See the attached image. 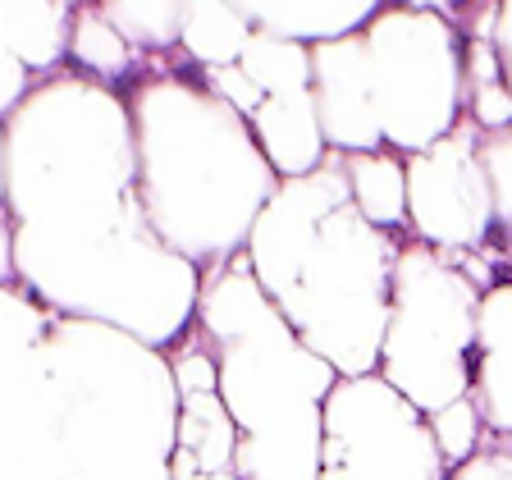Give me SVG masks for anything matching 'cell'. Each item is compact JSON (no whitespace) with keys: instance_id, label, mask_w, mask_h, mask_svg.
<instances>
[{"instance_id":"1f68e13d","label":"cell","mask_w":512,"mask_h":480,"mask_svg":"<svg viewBox=\"0 0 512 480\" xmlns=\"http://www.w3.org/2000/svg\"><path fill=\"white\" fill-rule=\"evenodd\" d=\"M508 275H512V252H508Z\"/></svg>"},{"instance_id":"7a4b0ae2","label":"cell","mask_w":512,"mask_h":480,"mask_svg":"<svg viewBox=\"0 0 512 480\" xmlns=\"http://www.w3.org/2000/svg\"><path fill=\"white\" fill-rule=\"evenodd\" d=\"M403 238L357 215L343 156L330 151L316 174L279 183L243 256L302 348L330 362L339 380H352L380 366Z\"/></svg>"},{"instance_id":"8fae6325","label":"cell","mask_w":512,"mask_h":480,"mask_svg":"<svg viewBox=\"0 0 512 480\" xmlns=\"http://www.w3.org/2000/svg\"><path fill=\"white\" fill-rule=\"evenodd\" d=\"M165 357H170V375H174V389H179L170 480H202V476L234 471L238 430L220 403V375H215V357L206 348L202 330L192 325Z\"/></svg>"},{"instance_id":"5bb4252c","label":"cell","mask_w":512,"mask_h":480,"mask_svg":"<svg viewBox=\"0 0 512 480\" xmlns=\"http://www.w3.org/2000/svg\"><path fill=\"white\" fill-rule=\"evenodd\" d=\"M247 128H252L256 147H261V156H266V165L275 170L279 183L307 179V174H316L320 165L330 160L311 92L266 96V101L247 115Z\"/></svg>"},{"instance_id":"f1b7e54d","label":"cell","mask_w":512,"mask_h":480,"mask_svg":"<svg viewBox=\"0 0 512 480\" xmlns=\"http://www.w3.org/2000/svg\"><path fill=\"white\" fill-rule=\"evenodd\" d=\"M0 284H19V270H14V220H10V211H0Z\"/></svg>"},{"instance_id":"484cf974","label":"cell","mask_w":512,"mask_h":480,"mask_svg":"<svg viewBox=\"0 0 512 480\" xmlns=\"http://www.w3.org/2000/svg\"><path fill=\"white\" fill-rule=\"evenodd\" d=\"M444 480H512V435H485V444Z\"/></svg>"},{"instance_id":"4fadbf2b","label":"cell","mask_w":512,"mask_h":480,"mask_svg":"<svg viewBox=\"0 0 512 480\" xmlns=\"http://www.w3.org/2000/svg\"><path fill=\"white\" fill-rule=\"evenodd\" d=\"M471 403L485 435H512V279L480 293Z\"/></svg>"},{"instance_id":"277c9868","label":"cell","mask_w":512,"mask_h":480,"mask_svg":"<svg viewBox=\"0 0 512 480\" xmlns=\"http://www.w3.org/2000/svg\"><path fill=\"white\" fill-rule=\"evenodd\" d=\"M192 325L220 375V403L238 430V480H320V412L339 384L330 362L302 348L247 256L202 275Z\"/></svg>"},{"instance_id":"5b68a950","label":"cell","mask_w":512,"mask_h":480,"mask_svg":"<svg viewBox=\"0 0 512 480\" xmlns=\"http://www.w3.org/2000/svg\"><path fill=\"white\" fill-rule=\"evenodd\" d=\"M64 394L74 480H170L179 389L170 357L110 325L55 316L42 339Z\"/></svg>"},{"instance_id":"4316f807","label":"cell","mask_w":512,"mask_h":480,"mask_svg":"<svg viewBox=\"0 0 512 480\" xmlns=\"http://www.w3.org/2000/svg\"><path fill=\"white\" fill-rule=\"evenodd\" d=\"M37 87V78L23 69L19 60H14L10 51H5V42H0V124L14 115V110L28 101V92Z\"/></svg>"},{"instance_id":"d4e9b609","label":"cell","mask_w":512,"mask_h":480,"mask_svg":"<svg viewBox=\"0 0 512 480\" xmlns=\"http://www.w3.org/2000/svg\"><path fill=\"white\" fill-rule=\"evenodd\" d=\"M197 78H202L206 83V92H215L224 101V106L229 110H238V115H252L256 106H261V101H266V96H261V87L252 83V78L243 74V69H238V64H224V69H197Z\"/></svg>"},{"instance_id":"ffe728a7","label":"cell","mask_w":512,"mask_h":480,"mask_svg":"<svg viewBox=\"0 0 512 480\" xmlns=\"http://www.w3.org/2000/svg\"><path fill=\"white\" fill-rule=\"evenodd\" d=\"M252 42V23L238 10V0H188L179 55L197 69H224L243 60V46Z\"/></svg>"},{"instance_id":"8992f818","label":"cell","mask_w":512,"mask_h":480,"mask_svg":"<svg viewBox=\"0 0 512 480\" xmlns=\"http://www.w3.org/2000/svg\"><path fill=\"white\" fill-rule=\"evenodd\" d=\"M476 311L480 288L462 275L458 261L403 238L375 375L421 416L467 398L476 371Z\"/></svg>"},{"instance_id":"6da1fadb","label":"cell","mask_w":512,"mask_h":480,"mask_svg":"<svg viewBox=\"0 0 512 480\" xmlns=\"http://www.w3.org/2000/svg\"><path fill=\"white\" fill-rule=\"evenodd\" d=\"M0 128L19 288L51 316L170 352L192 330L202 270L151 234L124 92L64 69Z\"/></svg>"},{"instance_id":"30bf717a","label":"cell","mask_w":512,"mask_h":480,"mask_svg":"<svg viewBox=\"0 0 512 480\" xmlns=\"http://www.w3.org/2000/svg\"><path fill=\"white\" fill-rule=\"evenodd\" d=\"M0 480H74L64 394L42 343L0 357Z\"/></svg>"},{"instance_id":"603a6c76","label":"cell","mask_w":512,"mask_h":480,"mask_svg":"<svg viewBox=\"0 0 512 480\" xmlns=\"http://www.w3.org/2000/svg\"><path fill=\"white\" fill-rule=\"evenodd\" d=\"M426 421H430V435H435L439 458H444L448 471L462 467V462L485 444V426H480V412H476V403H471V394L458 398V403L439 407V412L426 416Z\"/></svg>"},{"instance_id":"d6986e66","label":"cell","mask_w":512,"mask_h":480,"mask_svg":"<svg viewBox=\"0 0 512 480\" xmlns=\"http://www.w3.org/2000/svg\"><path fill=\"white\" fill-rule=\"evenodd\" d=\"M343 179L348 197L366 224L384 234H407V170L398 151H366V156H343Z\"/></svg>"},{"instance_id":"ba28073f","label":"cell","mask_w":512,"mask_h":480,"mask_svg":"<svg viewBox=\"0 0 512 480\" xmlns=\"http://www.w3.org/2000/svg\"><path fill=\"white\" fill-rule=\"evenodd\" d=\"M430 421L380 375L339 380L320 412V480H444Z\"/></svg>"},{"instance_id":"52a82bcc","label":"cell","mask_w":512,"mask_h":480,"mask_svg":"<svg viewBox=\"0 0 512 480\" xmlns=\"http://www.w3.org/2000/svg\"><path fill=\"white\" fill-rule=\"evenodd\" d=\"M371 106L389 151L416 156L467 119L462 32L430 5H380L366 23Z\"/></svg>"},{"instance_id":"3957f363","label":"cell","mask_w":512,"mask_h":480,"mask_svg":"<svg viewBox=\"0 0 512 480\" xmlns=\"http://www.w3.org/2000/svg\"><path fill=\"white\" fill-rule=\"evenodd\" d=\"M138 147V197L151 234L202 275L247 252L256 215L279 192L252 128L197 69L147 74L124 92Z\"/></svg>"},{"instance_id":"4dcf8cb0","label":"cell","mask_w":512,"mask_h":480,"mask_svg":"<svg viewBox=\"0 0 512 480\" xmlns=\"http://www.w3.org/2000/svg\"><path fill=\"white\" fill-rule=\"evenodd\" d=\"M202 480H238L234 471H220V476H202Z\"/></svg>"},{"instance_id":"e0dca14e","label":"cell","mask_w":512,"mask_h":480,"mask_svg":"<svg viewBox=\"0 0 512 480\" xmlns=\"http://www.w3.org/2000/svg\"><path fill=\"white\" fill-rule=\"evenodd\" d=\"M101 14L147 60V74H183L188 64L179 55L183 23H188L183 0H101Z\"/></svg>"},{"instance_id":"83f0119b","label":"cell","mask_w":512,"mask_h":480,"mask_svg":"<svg viewBox=\"0 0 512 480\" xmlns=\"http://www.w3.org/2000/svg\"><path fill=\"white\" fill-rule=\"evenodd\" d=\"M494 55L503 69V87L512 92V0H499V19H494Z\"/></svg>"},{"instance_id":"2e32d148","label":"cell","mask_w":512,"mask_h":480,"mask_svg":"<svg viewBox=\"0 0 512 480\" xmlns=\"http://www.w3.org/2000/svg\"><path fill=\"white\" fill-rule=\"evenodd\" d=\"M74 5L69 0H0V42L37 83L69 64Z\"/></svg>"},{"instance_id":"f546056e","label":"cell","mask_w":512,"mask_h":480,"mask_svg":"<svg viewBox=\"0 0 512 480\" xmlns=\"http://www.w3.org/2000/svg\"><path fill=\"white\" fill-rule=\"evenodd\" d=\"M0 211H5V128H0Z\"/></svg>"},{"instance_id":"7c38bea8","label":"cell","mask_w":512,"mask_h":480,"mask_svg":"<svg viewBox=\"0 0 512 480\" xmlns=\"http://www.w3.org/2000/svg\"><path fill=\"white\" fill-rule=\"evenodd\" d=\"M311 101H316V119L330 151L339 156L384 151L371 106V69H366L362 32L311 46Z\"/></svg>"},{"instance_id":"7402d4cb","label":"cell","mask_w":512,"mask_h":480,"mask_svg":"<svg viewBox=\"0 0 512 480\" xmlns=\"http://www.w3.org/2000/svg\"><path fill=\"white\" fill-rule=\"evenodd\" d=\"M51 311L19 284H0V357L28 352L51 334Z\"/></svg>"},{"instance_id":"ac0fdd59","label":"cell","mask_w":512,"mask_h":480,"mask_svg":"<svg viewBox=\"0 0 512 480\" xmlns=\"http://www.w3.org/2000/svg\"><path fill=\"white\" fill-rule=\"evenodd\" d=\"M69 64H74V74L92 78L101 87H115V92H128L133 83L147 78V60L110 28V19L101 14V0L96 5H74Z\"/></svg>"},{"instance_id":"cb8c5ba5","label":"cell","mask_w":512,"mask_h":480,"mask_svg":"<svg viewBox=\"0 0 512 480\" xmlns=\"http://www.w3.org/2000/svg\"><path fill=\"white\" fill-rule=\"evenodd\" d=\"M480 170H485V183H490L499 243L512 252V128L480 133Z\"/></svg>"},{"instance_id":"9c48e42d","label":"cell","mask_w":512,"mask_h":480,"mask_svg":"<svg viewBox=\"0 0 512 480\" xmlns=\"http://www.w3.org/2000/svg\"><path fill=\"white\" fill-rule=\"evenodd\" d=\"M407 238L444 256H480L499 247L490 183L480 170V128L462 119L448 138L403 160Z\"/></svg>"},{"instance_id":"9a60e30c","label":"cell","mask_w":512,"mask_h":480,"mask_svg":"<svg viewBox=\"0 0 512 480\" xmlns=\"http://www.w3.org/2000/svg\"><path fill=\"white\" fill-rule=\"evenodd\" d=\"M252 32H270L298 46L339 42L352 32H366V23L380 14V0H238Z\"/></svg>"},{"instance_id":"44dd1931","label":"cell","mask_w":512,"mask_h":480,"mask_svg":"<svg viewBox=\"0 0 512 480\" xmlns=\"http://www.w3.org/2000/svg\"><path fill=\"white\" fill-rule=\"evenodd\" d=\"M238 69L261 87V96L311 92V51L298 42H284V37H270V32H252Z\"/></svg>"}]
</instances>
